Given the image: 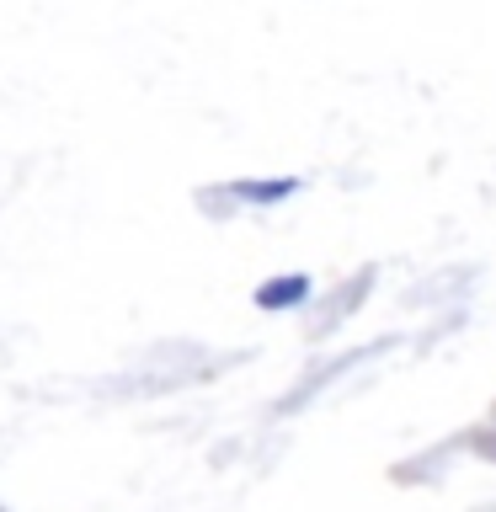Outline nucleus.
<instances>
[{
	"mask_svg": "<svg viewBox=\"0 0 496 512\" xmlns=\"http://www.w3.org/2000/svg\"><path fill=\"white\" fill-rule=\"evenodd\" d=\"M310 294V278H272V283H262L256 288V304H262V310H294V304Z\"/></svg>",
	"mask_w": 496,
	"mask_h": 512,
	"instance_id": "1",
	"label": "nucleus"
},
{
	"mask_svg": "<svg viewBox=\"0 0 496 512\" xmlns=\"http://www.w3.org/2000/svg\"><path fill=\"white\" fill-rule=\"evenodd\" d=\"M294 182H240V198H256V203H272V198H288Z\"/></svg>",
	"mask_w": 496,
	"mask_h": 512,
	"instance_id": "2",
	"label": "nucleus"
}]
</instances>
